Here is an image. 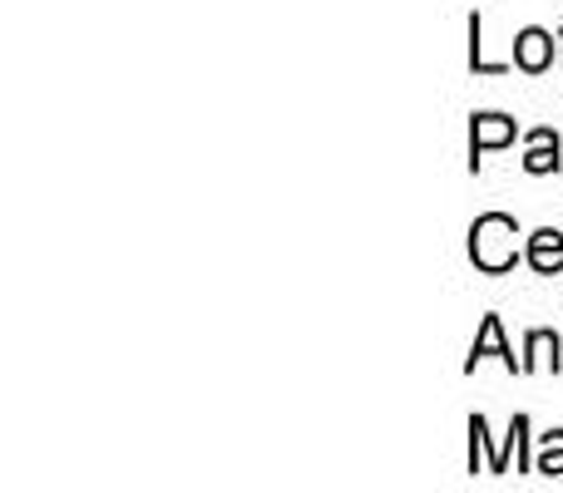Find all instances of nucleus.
I'll return each mask as SVG.
<instances>
[{
    "mask_svg": "<svg viewBox=\"0 0 563 493\" xmlns=\"http://www.w3.org/2000/svg\"><path fill=\"white\" fill-rule=\"evenodd\" d=\"M519 223L509 213H479L470 223V261H475L485 277H505L515 261H525L519 251Z\"/></svg>",
    "mask_w": 563,
    "mask_h": 493,
    "instance_id": "obj_1",
    "label": "nucleus"
},
{
    "mask_svg": "<svg viewBox=\"0 0 563 493\" xmlns=\"http://www.w3.org/2000/svg\"><path fill=\"white\" fill-rule=\"evenodd\" d=\"M519 138V124L509 114H475L470 119V173H479L489 148H509Z\"/></svg>",
    "mask_w": 563,
    "mask_h": 493,
    "instance_id": "obj_2",
    "label": "nucleus"
},
{
    "mask_svg": "<svg viewBox=\"0 0 563 493\" xmlns=\"http://www.w3.org/2000/svg\"><path fill=\"white\" fill-rule=\"evenodd\" d=\"M505 360V370H515V376H525V360H515V350H509V340H505V321L499 316H485L479 321V336H475V346H470V360H465V370L475 376V366L479 360Z\"/></svg>",
    "mask_w": 563,
    "mask_h": 493,
    "instance_id": "obj_3",
    "label": "nucleus"
},
{
    "mask_svg": "<svg viewBox=\"0 0 563 493\" xmlns=\"http://www.w3.org/2000/svg\"><path fill=\"white\" fill-rule=\"evenodd\" d=\"M549 65H554V35H549L544 25H525L515 35V69H525V75H544Z\"/></svg>",
    "mask_w": 563,
    "mask_h": 493,
    "instance_id": "obj_4",
    "label": "nucleus"
},
{
    "mask_svg": "<svg viewBox=\"0 0 563 493\" xmlns=\"http://www.w3.org/2000/svg\"><path fill=\"white\" fill-rule=\"evenodd\" d=\"M563 168V144H559V134L554 128H529L525 134V173H534V178H544V173H559Z\"/></svg>",
    "mask_w": 563,
    "mask_h": 493,
    "instance_id": "obj_5",
    "label": "nucleus"
},
{
    "mask_svg": "<svg viewBox=\"0 0 563 493\" xmlns=\"http://www.w3.org/2000/svg\"><path fill=\"white\" fill-rule=\"evenodd\" d=\"M525 261L539 271V277H559L563 271V233L559 227H539V233L525 237Z\"/></svg>",
    "mask_w": 563,
    "mask_h": 493,
    "instance_id": "obj_6",
    "label": "nucleus"
},
{
    "mask_svg": "<svg viewBox=\"0 0 563 493\" xmlns=\"http://www.w3.org/2000/svg\"><path fill=\"white\" fill-rule=\"evenodd\" d=\"M534 370H563V340L554 330H529L525 336V376H534Z\"/></svg>",
    "mask_w": 563,
    "mask_h": 493,
    "instance_id": "obj_7",
    "label": "nucleus"
},
{
    "mask_svg": "<svg viewBox=\"0 0 563 493\" xmlns=\"http://www.w3.org/2000/svg\"><path fill=\"white\" fill-rule=\"evenodd\" d=\"M470 69H475V75H509V69H515V59L499 65V59L485 55V20H479V10L470 15Z\"/></svg>",
    "mask_w": 563,
    "mask_h": 493,
    "instance_id": "obj_8",
    "label": "nucleus"
},
{
    "mask_svg": "<svg viewBox=\"0 0 563 493\" xmlns=\"http://www.w3.org/2000/svg\"><path fill=\"white\" fill-rule=\"evenodd\" d=\"M534 474L563 479V429H549V435L539 439V455H534Z\"/></svg>",
    "mask_w": 563,
    "mask_h": 493,
    "instance_id": "obj_9",
    "label": "nucleus"
},
{
    "mask_svg": "<svg viewBox=\"0 0 563 493\" xmlns=\"http://www.w3.org/2000/svg\"><path fill=\"white\" fill-rule=\"evenodd\" d=\"M559 65H563V25H559Z\"/></svg>",
    "mask_w": 563,
    "mask_h": 493,
    "instance_id": "obj_10",
    "label": "nucleus"
}]
</instances>
